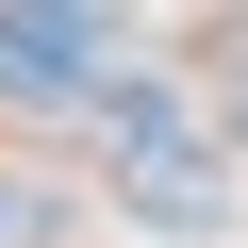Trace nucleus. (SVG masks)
<instances>
[{
	"mask_svg": "<svg viewBox=\"0 0 248 248\" xmlns=\"http://www.w3.org/2000/svg\"><path fill=\"white\" fill-rule=\"evenodd\" d=\"M99 199H116V215H149V232H232V166H215L199 133H182V149H116Z\"/></svg>",
	"mask_w": 248,
	"mask_h": 248,
	"instance_id": "nucleus-1",
	"label": "nucleus"
},
{
	"mask_svg": "<svg viewBox=\"0 0 248 248\" xmlns=\"http://www.w3.org/2000/svg\"><path fill=\"white\" fill-rule=\"evenodd\" d=\"M0 248H66V182H33V166H0Z\"/></svg>",
	"mask_w": 248,
	"mask_h": 248,
	"instance_id": "nucleus-2",
	"label": "nucleus"
}]
</instances>
